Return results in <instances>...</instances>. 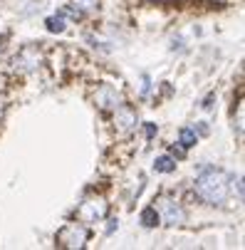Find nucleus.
Returning <instances> with one entry per match:
<instances>
[{
  "instance_id": "f257e3e1",
  "label": "nucleus",
  "mask_w": 245,
  "mask_h": 250,
  "mask_svg": "<svg viewBox=\"0 0 245 250\" xmlns=\"http://www.w3.org/2000/svg\"><path fill=\"white\" fill-rule=\"evenodd\" d=\"M196 196L205 203V206H213V208H225L230 196L238 193V198H243V181L225 173L223 168H203L196 178Z\"/></svg>"
},
{
  "instance_id": "f03ea898",
  "label": "nucleus",
  "mask_w": 245,
  "mask_h": 250,
  "mask_svg": "<svg viewBox=\"0 0 245 250\" xmlns=\"http://www.w3.org/2000/svg\"><path fill=\"white\" fill-rule=\"evenodd\" d=\"M75 216L84 226H94V223L104 221V218L109 216V198L104 196V193H97V191L94 193H87L82 198V203L77 206Z\"/></svg>"
},
{
  "instance_id": "7ed1b4c3",
  "label": "nucleus",
  "mask_w": 245,
  "mask_h": 250,
  "mask_svg": "<svg viewBox=\"0 0 245 250\" xmlns=\"http://www.w3.org/2000/svg\"><path fill=\"white\" fill-rule=\"evenodd\" d=\"M42 64H45V50L40 45H22L10 60V69L15 75H32Z\"/></svg>"
},
{
  "instance_id": "20e7f679",
  "label": "nucleus",
  "mask_w": 245,
  "mask_h": 250,
  "mask_svg": "<svg viewBox=\"0 0 245 250\" xmlns=\"http://www.w3.org/2000/svg\"><path fill=\"white\" fill-rule=\"evenodd\" d=\"M87 243H89V228L80 221L64 223L55 235V245L62 250H82Z\"/></svg>"
},
{
  "instance_id": "39448f33",
  "label": "nucleus",
  "mask_w": 245,
  "mask_h": 250,
  "mask_svg": "<svg viewBox=\"0 0 245 250\" xmlns=\"http://www.w3.org/2000/svg\"><path fill=\"white\" fill-rule=\"evenodd\" d=\"M154 208L159 213V221L163 226H171V228H176V226H184L186 223V210L184 206L176 201V196H171V193H161L154 198Z\"/></svg>"
},
{
  "instance_id": "423d86ee",
  "label": "nucleus",
  "mask_w": 245,
  "mask_h": 250,
  "mask_svg": "<svg viewBox=\"0 0 245 250\" xmlns=\"http://www.w3.org/2000/svg\"><path fill=\"white\" fill-rule=\"evenodd\" d=\"M112 126H114V131H117V136H129V134H134L136 131V126H139V114H136V109L131 104H126V102H122L119 106H114L112 109Z\"/></svg>"
},
{
  "instance_id": "0eeeda50",
  "label": "nucleus",
  "mask_w": 245,
  "mask_h": 250,
  "mask_svg": "<svg viewBox=\"0 0 245 250\" xmlns=\"http://www.w3.org/2000/svg\"><path fill=\"white\" fill-rule=\"evenodd\" d=\"M92 99L102 112H112L114 106H119L124 102V94H122L119 87H114L109 82H97L94 89H92Z\"/></svg>"
},
{
  "instance_id": "6e6552de",
  "label": "nucleus",
  "mask_w": 245,
  "mask_h": 250,
  "mask_svg": "<svg viewBox=\"0 0 245 250\" xmlns=\"http://www.w3.org/2000/svg\"><path fill=\"white\" fill-rule=\"evenodd\" d=\"M139 223H142L144 228H156V226H161V221H159V213H156V208H154V206L144 208L142 213H139Z\"/></svg>"
},
{
  "instance_id": "1a4fd4ad",
  "label": "nucleus",
  "mask_w": 245,
  "mask_h": 250,
  "mask_svg": "<svg viewBox=\"0 0 245 250\" xmlns=\"http://www.w3.org/2000/svg\"><path fill=\"white\" fill-rule=\"evenodd\" d=\"M144 184H146L144 173H136V176H131V181H129V201H134V198H139V196H142V191H144Z\"/></svg>"
},
{
  "instance_id": "9d476101",
  "label": "nucleus",
  "mask_w": 245,
  "mask_h": 250,
  "mask_svg": "<svg viewBox=\"0 0 245 250\" xmlns=\"http://www.w3.org/2000/svg\"><path fill=\"white\" fill-rule=\"evenodd\" d=\"M69 5H72L77 13H97L102 0H69Z\"/></svg>"
},
{
  "instance_id": "9b49d317",
  "label": "nucleus",
  "mask_w": 245,
  "mask_h": 250,
  "mask_svg": "<svg viewBox=\"0 0 245 250\" xmlns=\"http://www.w3.org/2000/svg\"><path fill=\"white\" fill-rule=\"evenodd\" d=\"M154 168L159 173H171V171H176V159H173V156H159L154 161Z\"/></svg>"
},
{
  "instance_id": "f8f14e48",
  "label": "nucleus",
  "mask_w": 245,
  "mask_h": 250,
  "mask_svg": "<svg viewBox=\"0 0 245 250\" xmlns=\"http://www.w3.org/2000/svg\"><path fill=\"white\" fill-rule=\"evenodd\" d=\"M45 25H47V30H50V32H57V35H60V32H64V27H67V25H64V15H62V13L50 15V18L45 20Z\"/></svg>"
},
{
  "instance_id": "ddd939ff",
  "label": "nucleus",
  "mask_w": 245,
  "mask_h": 250,
  "mask_svg": "<svg viewBox=\"0 0 245 250\" xmlns=\"http://www.w3.org/2000/svg\"><path fill=\"white\" fill-rule=\"evenodd\" d=\"M196 141H198V136H196V131H193V129H181V134H179V144H181L184 149L196 146Z\"/></svg>"
},
{
  "instance_id": "4468645a",
  "label": "nucleus",
  "mask_w": 245,
  "mask_h": 250,
  "mask_svg": "<svg viewBox=\"0 0 245 250\" xmlns=\"http://www.w3.org/2000/svg\"><path fill=\"white\" fill-rule=\"evenodd\" d=\"M243 124H245V104H243V92H240V97H238V117H235L238 136H243Z\"/></svg>"
},
{
  "instance_id": "2eb2a0df",
  "label": "nucleus",
  "mask_w": 245,
  "mask_h": 250,
  "mask_svg": "<svg viewBox=\"0 0 245 250\" xmlns=\"http://www.w3.org/2000/svg\"><path fill=\"white\" fill-rule=\"evenodd\" d=\"M144 131H146V139H154V136H156V131H159V126H156V124H151V122H146Z\"/></svg>"
},
{
  "instance_id": "dca6fc26",
  "label": "nucleus",
  "mask_w": 245,
  "mask_h": 250,
  "mask_svg": "<svg viewBox=\"0 0 245 250\" xmlns=\"http://www.w3.org/2000/svg\"><path fill=\"white\" fill-rule=\"evenodd\" d=\"M171 156L173 159H184L186 156V149L184 146H171Z\"/></svg>"
},
{
  "instance_id": "f3484780",
  "label": "nucleus",
  "mask_w": 245,
  "mask_h": 250,
  "mask_svg": "<svg viewBox=\"0 0 245 250\" xmlns=\"http://www.w3.org/2000/svg\"><path fill=\"white\" fill-rule=\"evenodd\" d=\"M149 89H151V80L144 75V77H142V97H146V94H149Z\"/></svg>"
},
{
  "instance_id": "a211bd4d",
  "label": "nucleus",
  "mask_w": 245,
  "mask_h": 250,
  "mask_svg": "<svg viewBox=\"0 0 245 250\" xmlns=\"http://www.w3.org/2000/svg\"><path fill=\"white\" fill-rule=\"evenodd\" d=\"M5 109H8V102H5V97H0V122H3V114H5Z\"/></svg>"
},
{
  "instance_id": "6ab92c4d",
  "label": "nucleus",
  "mask_w": 245,
  "mask_h": 250,
  "mask_svg": "<svg viewBox=\"0 0 245 250\" xmlns=\"http://www.w3.org/2000/svg\"><path fill=\"white\" fill-rule=\"evenodd\" d=\"M211 106H213V94L205 97V102H203V109H211Z\"/></svg>"
},
{
  "instance_id": "aec40b11",
  "label": "nucleus",
  "mask_w": 245,
  "mask_h": 250,
  "mask_svg": "<svg viewBox=\"0 0 245 250\" xmlns=\"http://www.w3.org/2000/svg\"><path fill=\"white\" fill-rule=\"evenodd\" d=\"M5 42H8V38H5V35H0V52L5 50Z\"/></svg>"
},
{
  "instance_id": "412c9836",
  "label": "nucleus",
  "mask_w": 245,
  "mask_h": 250,
  "mask_svg": "<svg viewBox=\"0 0 245 250\" xmlns=\"http://www.w3.org/2000/svg\"><path fill=\"white\" fill-rule=\"evenodd\" d=\"M114 228H117V221H114V218H112V221H109V226H107V233H112V230H114Z\"/></svg>"
},
{
  "instance_id": "4be33fe9",
  "label": "nucleus",
  "mask_w": 245,
  "mask_h": 250,
  "mask_svg": "<svg viewBox=\"0 0 245 250\" xmlns=\"http://www.w3.org/2000/svg\"><path fill=\"white\" fill-rule=\"evenodd\" d=\"M144 3H156V0H144Z\"/></svg>"
}]
</instances>
